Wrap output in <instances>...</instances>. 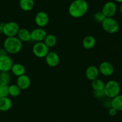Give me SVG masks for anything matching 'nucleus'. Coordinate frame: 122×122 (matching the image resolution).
I'll return each mask as SVG.
<instances>
[{
	"label": "nucleus",
	"instance_id": "obj_1",
	"mask_svg": "<svg viewBox=\"0 0 122 122\" xmlns=\"http://www.w3.org/2000/svg\"><path fill=\"white\" fill-rule=\"evenodd\" d=\"M89 9V5L85 0H75L69 7V13L72 17L77 19L85 15Z\"/></svg>",
	"mask_w": 122,
	"mask_h": 122
},
{
	"label": "nucleus",
	"instance_id": "obj_2",
	"mask_svg": "<svg viewBox=\"0 0 122 122\" xmlns=\"http://www.w3.org/2000/svg\"><path fill=\"white\" fill-rule=\"evenodd\" d=\"M22 47L23 43L16 36L7 37L4 42L3 48L9 54L19 53Z\"/></svg>",
	"mask_w": 122,
	"mask_h": 122
},
{
	"label": "nucleus",
	"instance_id": "obj_3",
	"mask_svg": "<svg viewBox=\"0 0 122 122\" xmlns=\"http://www.w3.org/2000/svg\"><path fill=\"white\" fill-rule=\"evenodd\" d=\"M120 85L118 82L114 80H111L105 84L104 92L105 97L112 99L120 94Z\"/></svg>",
	"mask_w": 122,
	"mask_h": 122
},
{
	"label": "nucleus",
	"instance_id": "obj_4",
	"mask_svg": "<svg viewBox=\"0 0 122 122\" xmlns=\"http://www.w3.org/2000/svg\"><path fill=\"white\" fill-rule=\"evenodd\" d=\"M104 30L110 34L117 33L119 30V24L118 21L113 17H106L101 23Z\"/></svg>",
	"mask_w": 122,
	"mask_h": 122
},
{
	"label": "nucleus",
	"instance_id": "obj_5",
	"mask_svg": "<svg viewBox=\"0 0 122 122\" xmlns=\"http://www.w3.org/2000/svg\"><path fill=\"white\" fill-rule=\"evenodd\" d=\"M20 27L17 23L15 21H8L3 24L2 33L7 37L16 36Z\"/></svg>",
	"mask_w": 122,
	"mask_h": 122
},
{
	"label": "nucleus",
	"instance_id": "obj_6",
	"mask_svg": "<svg viewBox=\"0 0 122 122\" xmlns=\"http://www.w3.org/2000/svg\"><path fill=\"white\" fill-rule=\"evenodd\" d=\"M32 51L35 56L39 58H45L50 52V48L46 46L44 42H36L32 48Z\"/></svg>",
	"mask_w": 122,
	"mask_h": 122
},
{
	"label": "nucleus",
	"instance_id": "obj_7",
	"mask_svg": "<svg viewBox=\"0 0 122 122\" xmlns=\"http://www.w3.org/2000/svg\"><path fill=\"white\" fill-rule=\"evenodd\" d=\"M117 10V5L113 1H108L104 4L102 8V13L106 17H113Z\"/></svg>",
	"mask_w": 122,
	"mask_h": 122
},
{
	"label": "nucleus",
	"instance_id": "obj_8",
	"mask_svg": "<svg viewBox=\"0 0 122 122\" xmlns=\"http://www.w3.org/2000/svg\"><path fill=\"white\" fill-rule=\"evenodd\" d=\"M50 18L46 12L39 11L35 17V23L40 28L45 27L48 24Z\"/></svg>",
	"mask_w": 122,
	"mask_h": 122
},
{
	"label": "nucleus",
	"instance_id": "obj_9",
	"mask_svg": "<svg viewBox=\"0 0 122 122\" xmlns=\"http://www.w3.org/2000/svg\"><path fill=\"white\" fill-rule=\"evenodd\" d=\"M47 35L46 30L43 28H36L30 32L31 40L36 42H43Z\"/></svg>",
	"mask_w": 122,
	"mask_h": 122
},
{
	"label": "nucleus",
	"instance_id": "obj_10",
	"mask_svg": "<svg viewBox=\"0 0 122 122\" xmlns=\"http://www.w3.org/2000/svg\"><path fill=\"white\" fill-rule=\"evenodd\" d=\"M98 70L100 73L104 76H110L114 73V68L113 64L108 61H103L99 66Z\"/></svg>",
	"mask_w": 122,
	"mask_h": 122
},
{
	"label": "nucleus",
	"instance_id": "obj_11",
	"mask_svg": "<svg viewBox=\"0 0 122 122\" xmlns=\"http://www.w3.org/2000/svg\"><path fill=\"white\" fill-rule=\"evenodd\" d=\"M13 65L11 58L8 55L0 57V72H8Z\"/></svg>",
	"mask_w": 122,
	"mask_h": 122
},
{
	"label": "nucleus",
	"instance_id": "obj_12",
	"mask_svg": "<svg viewBox=\"0 0 122 122\" xmlns=\"http://www.w3.org/2000/svg\"><path fill=\"white\" fill-rule=\"evenodd\" d=\"M45 61L48 66L51 67H56L59 64V56L54 51H50L45 57Z\"/></svg>",
	"mask_w": 122,
	"mask_h": 122
},
{
	"label": "nucleus",
	"instance_id": "obj_13",
	"mask_svg": "<svg viewBox=\"0 0 122 122\" xmlns=\"http://www.w3.org/2000/svg\"><path fill=\"white\" fill-rule=\"evenodd\" d=\"M31 84L30 77L27 75H23L17 77L16 80V85L21 90H26L28 89Z\"/></svg>",
	"mask_w": 122,
	"mask_h": 122
},
{
	"label": "nucleus",
	"instance_id": "obj_14",
	"mask_svg": "<svg viewBox=\"0 0 122 122\" xmlns=\"http://www.w3.org/2000/svg\"><path fill=\"white\" fill-rule=\"evenodd\" d=\"M100 75L98 68L95 66H90L86 69L85 71V75L89 81H93L98 78Z\"/></svg>",
	"mask_w": 122,
	"mask_h": 122
},
{
	"label": "nucleus",
	"instance_id": "obj_15",
	"mask_svg": "<svg viewBox=\"0 0 122 122\" xmlns=\"http://www.w3.org/2000/svg\"><path fill=\"white\" fill-rule=\"evenodd\" d=\"M16 37L21 42H26L31 41L30 32L25 28L20 29L17 34Z\"/></svg>",
	"mask_w": 122,
	"mask_h": 122
},
{
	"label": "nucleus",
	"instance_id": "obj_16",
	"mask_svg": "<svg viewBox=\"0 0 122 122\" xmlns=\"http://www.w3.org/2000/svg\"><path fill=\"white\" fill-rule=\"evenodd\" d=\"M96 44V39L92 35H88L83 38L82 41V46L86 50L93 48Z\"/></svg>",
	"mask_w": 122,
	"mask_h": 122
},
{
	"label": "nucleus",
	"instance_id": "obj_17",
	"mask_svg": "<svg viewBox=\"0 0 122 122\" xmlns=\"http://www.w3.org/2000/svg\"><path fill=\"white\" fill-rule=\"evenodd\" d=\"M11 71L14 76L19 77L21 75H25L26 72V69L23 64L20 63H15L13 64L11 69Z\"/></svg>",
	"mask_w": 122,
	"mask_h": 122
},
{
	"label": "nucleus",
	"instance_id": "obj_18",
	"mask_svg": "<svg viewBox=\"0 0 122 122\" xmlns=\"http://www.w3.org/2000/svg\"><path fill=\"white\" fill-rule=\"evenodd\" d=\"M12 105V101L8 97L0 98V112H7L10 110Z\"/></svg>",
	"mask_w": 122,
	"mask_h": 122
},
{
	"label": "nucleus",
	"instance_id": "obj_19",
	"mask_svg": "<svg viewBox=\"0 0 122 122\" xmlns=\"http://www.w3.org/2000/svg\"><path fill=\"white\" fill-rule=\"evenodd\" d=\"M111 106L117 112L122 111V94H119L111 100Z\"/></svg>",
	"mask_w": 122,
	"mask_h": 122
},
{
	"label": "nucleus",
	"instance_id": "obj_20",
	"mask_svg": "<svg viewBox=\"0 0 122 122\" xmlns=\"http://www.w3.org/2000/svg\"><path fill=\"white\" fill-rule=\"evenodd\" d=\"M20 7L25 11H29L33 8L35 2L33 0H20Z\"/></svg>",
	"mask_w": 122,
	"mask_h": 122
},
{
	"label": "nucleus",
	"instance_id": "obj_21",
	"mask_svg": "<svg viewBox=\"0 0 122 122\" xmlns=\"http://www.w3.org/2000/svg\"><path fill=\"white\" fill-rule=\"evenodd\" d=\"M105 84L106 83L104 82L103 81L98 78L94 81H92L91 86L94 91H103L105 86Z\"/></svg>",
	"mask_w": 122,
	"mask_h": 122
},
{
	"label": "nucleus",
	"instance_id": "obj_22",
	"mask_svg": "<svg viewBox=\"0 0 122 122\" xmlns=\"http://www.w3.org/2000/svg\"><path fill=\"white\" fill-rule=\"evenodd\" d=\"M44 42L49 48H52L57 44V38H56V36L52 34L47 35L45 37V39H44Z\"/></svg>",
	"mask_w": 122,
	"mask_h": 122
},
{
	"label": "nucleus",
	"instance_id": "obj_23",
	"mask_svg": "<svg viewBox=\"0 0 122 122\" xmlns=\"http://www.w3.org/2000/svg\"><path fill=\"white\" fill-rule=\"evenodd\" d=\"M21 92V89L16 84H12L8 86V95L17 97L20 95Z\"/></svg>",
	"mask_w": 122,
	"mask_h": 122
},
{
	"label": "nucleus",
	"instance_id": "obj_24",
	"mask_svg": "<svg viewBox=\"0 0 122 122\" xmlns=\"http://www.w3.org/2000/svg\"><path fill=\"white\" fill-rule=\"evenodd\" d=\"M11 79V75L8 72H0V84L8 85Z\"/></svg>",
	"mask_w": 122,
	"mask_h": 122
},
{
	"label": "nucleus",
	"instance_id": "obj_25",
	"mask_svg": "<svg viewBox=\"0 0 122 122\" xmlns=\"http://www.w3.org/2000/svg\"><path fill=\"white\" fill-rule=\"evenodd\" d=\"M8 95V85L0 84V98L7 97Z\"/></svg>",
	"mask_w": 122,
	"mask_h": 122
},
{
	"label": "nucleus",
	"instance_id": "obj_26",
	"mask_svg": "<svg viewBox=\"0 0 122 122\" xmlns=\"http://www.w3.org/2000/svg\"><path fill=\"white\" fill-rule=\"evenodd\" d=\"M106 18V17L101 11L96 12L94 15V19L95 21L97 23H101Z\"/></svg>",
	"mask_w": 122,
	"mask_h": 122
},
{
	"label": "nucleus",
	"instance_id": "obj_27",
	"mask_svg": "<svg viewBox=\"0 0 122 122\" xmlns=\"http://www.w3.org/2000/svg\"><path fill=\"white\" fill-rule=\"evenodd\" d=\"M94 96H95V97L99 99L105 97L104 90L99 91H94Z\"/></svg>",
	"mask_w": 122,
	"mask_h": 122
},
{
	"label": "nucleus",
	"instance_id": "obj_28",
	"mask_svg": "<svg viewBox=\"0 0 122 122\" xmlns=\"http://www.w3.org/2000/svg\"><path fill=\"white\" fill-rule=\"evenodd\" d=\"M117 111L116 110L112 108V107H111V108H109V110H108V114H109L110 116L113 117L115 116L117 114Z\"/></svg>",
	"mask_w": 122,
	"mask_h": 122
},
{
	"label": "nucleus",
	"instance_id": "obj_29",
	"mask_svg": "<svg viewBox=\"0 0 122 122\" xmlns=\"http://www.w3.org/2000/svg\"><path fill=\"white\" fill-rule=\"evenodd\" d=\"M6 55H8V53L7 52L6 50H5L4 48H0V57L6 56Z\"/></svg>",
	"mask_w": 122,
	"mask_h": 122
},
{
	"label": "nucleus",
	"instance_id": "obj_30",
	"mask_svg": "<svg viewBox=\"0 0 122 122\" xmlns=\"http://www.w3.org/2000/svg\"><path fill=\"white\" fill-rule=\"evenodd\" d=\"M4 23H0V34L2 33V27H3Z\"/></svg>",
	"mask_w": 122,
	"mask_h": 122
},
{
	"label": "nucleus",
	"instance_id": "obj_31",
	"mask_svg": "<svg viewBox=\"0 0 122 122\" xmlns=\"http://www.w3.org/2000/svg\"><path fill=\"white\" fill-rule=\"evenodd\" d=\"M120 11L122 14V3H121V4H120Z\"/></svg>",
	"mask_w": 122,
	"mask_h": 122
},
{
	"label": "nucleus",
	"instance_id": "obj_32",
	"mask_svg": "<svg viewBox=\"0 0 122 122\" xmlns=\"http://www.w3.org/2000/svg\"><path fill=\"white\" fill-rule=\"evenodd\" d=\"M116 2H119V3H122V0H115Z\"/></svg>",
	"mask_w": 122,
	"mask_h": 122
}]
</instances>
